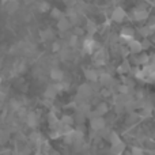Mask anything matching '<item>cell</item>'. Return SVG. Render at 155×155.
I'll return each instance as SVG.
<instances>
[{
	"instance_id": "obj_1",
	"label": "cell",
	"mask_w": 155,
	"mask_h": 155,
	"mask_svg": "<svg viewBox=\"0 0 155 155\" xmlns=\"http://www.w3.org/2000/svg\"><path fill=\"white\" fill-rule=\"evenodd\" d=\"M112 18H113V21H116V22H121L124 18H125V11H124L121 7H117L114 11H113Z\"/></svg>"
},
{
	"instance_id": "obj_2",
	"label": "cell",
	"mask_w": 155,
	"mask_h": 155,
	"mask_svg": "<svg viewBox=\"0 0 155 155\" xmlns=\"http://www.w3.org/2000/svg\"><path fill=\"white\" fill-rule=\"evenodd\" d=\"M148 15V12L146 10H143V8H136V10L134 11V16L135 19H137V21H143V19H146Z\"/></svg>"
},
{
	"instance_id": "obj_3",
	"label": "cell",
	"mask_w": 155,
	"mask_h": 155,
	"mask_svg": "<svg viewBox=\"0 0 155 155\" xmlns=\"http://www.w3.org/2000/svg\"><path fill=\"white\" fill-rule=\"evenodd\" d=\"M93 128L94 129H101V128H104V120H102V118H94L93 120Z\"/></svg>"
},
{
	"instance_id": "obj_4",
	"label": "cell",
	"mask_w": 155,
	"mask_h": 155,
	"mask_svg": "<svg viewBox=\"0 0 155 155\" xmlns=\"http://www.w3.org/2000/svg\"><path fill=\"white\" fill-rule=\"evenodd\" d=\"M70 21L68 19H65V18H61L59 21V27H60V30H67L68 27H70Z\"/></svg>"
},
{
	"instance_id": "obj_5",
	"label": "cell",
	"mask_w": 155,
	"mask_h": 155,
	"mask_svg": "<svg viewBox=\"0 0 155 155\" xmlns=\"http://www.w3.org/2000/svg\"><path fill=\"white\" fill-rule=\"evenodd\" d=\"M52 78H53L54 80H60L63 78V72L60 70H53L52 71Z\"/></svg>"
},
{
	"instance_id": "obj_6",
	"label": "cell",
	"mask_w": 155,
	"mask_h": 155,
	"mask_svg": "<svg viewBox=\"0 0 155 155\" xmlns=\"http://www.w3.org/2000/svg\"><path fill=\"white\" fill-rule=\"evenodd\" d=\"M131 48H132V51H140V48H142V46H140V44L139 42H136V41H131Z\"/></svg>"
},
{
	"instance_id": "obj_7",
	"label": "cell",
	"mask_w": 155,
	"mask_h": 155,
	"mask_svg": "<svg viewBox=\"0 0 155 155\" xmlns=\"http://www.w3.org/2000/svg\"><path fill=\"white\" fill-rule=\"evenodd\" d=\"M41 37H42L44 40H49V38L52 37V31H51V30H46V31H42V33H41Z\"/></svg>"
},
{
	"instance_id": "obj_8",
	"label": "cell",
	"mask_w": 155,
	"mask_h": 155,
	"mask_svg": "<svg viewBox=\"0 0 155 155\" xmlns=\"http://www.w3.org/2000/svg\"><path fill=\"white\" fill-rule=\"evenodd\" d=\"M52 15H53L54 18H60V16H61V12H60L57 8H53V10H52Z\"/></svg>"
},
{
	"instance_id": "obj_9",
	"label": "cell",
	"mask_w": 155,
	"mask_h": 155,
	"mask_svg": "<svg viewBox=\"0 0 155 155\" xmlns=\"http://www.w3.org/2000/svg\"><path fill=\"white\" fill-rule=\"evenodd\" d=\"M86 76L88 78V79H91V80H95L97 79V75L94 72H90V71H87V72H86Z\"/></svg>"
},
{
	"instance_id": "obj_10",
	"label": "cell",
	"mask_w": 155,
	"mask_h": 155,
	"mask_svg": "<svg viewBox=\"0 0 155 155\" xmlns=\"http://www.w3.org/2000/svg\"><path fill=\"white\" fill-rule=\"evenodd\" d=\"M54 88H48V90H46V97H54Z\"/></svg>"
},
{
	"instance_id": "obj_11",
	"label": "cell",
	"mask_w": 155,
	"mask_h": 155,
	"mask_svg": "<svg viewBox=\"0 0 155 155\" xmlns=\"http://www.w3.org/2000/svg\"><path fill=\"white\" fill-rule=\"evenodd\" d=\"M29 123L30 124H31V125H34V124H35V117H34V116H29Z\"/></svg>"
},
{
	"instance_id": "obj_12",
	"label": "cell",
	"mask_w": 155,
	"mask_h": 155,
	"mask_svg": "<svg viewBox=\"0 0 155 155\" xmlns=\"http://www.w3.org/2000/svg\"><path fill=\"white\" fill-rule=\"evenodd\" d=\"M46 8H48V4H46V3H42V4L40 5V10H41V11H45Z\"/></svg>"
},
{
	"instance_id": "obj_13",
	"label": "cell",
	"mask_w": 155,
	"mask_h": 155,
	"mask_svg": "<svg viewBox=\"0 0 155 155\" xmlns=\"http://www.w3.org/2000/svg\"><path fill=\"white\" fill-rule=\"evenodd\" d=\"M3 2H4V3H8V2H11V0H3Z\"/></svg>"
},
{
	"instance_id": "obj_14",
	"label": "cell",
	"mask_w": 155,
	"mask_h": 155,
	"mask_svg": "<svg viewBox=\"0 0 155 155\" xmlns=\"http://www.w3.org/2000/svg\"><path fill=\"white\" fill-rule=\"evenodd\" d=\"M37 155H41V154H37Z\"/></svg>"
}]
</instances>
